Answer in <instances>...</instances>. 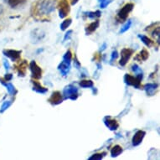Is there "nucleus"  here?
<instances>
[{"instance_id":"f257e3e1","label":"nucleus","mask_w":160,"mask_h":160,"mask_svg":"<svg viewBox=\"0 0 160 160\" xmlns=\"http://www.w3.org/2000/svg\"><path fill=\"white\" fill-rule=\"evenodd\" d=\"M56 0H37L31 7V16L39 22L50 21V15L55 12Z\"/></svg>"},{"instance_id":"f03ea898","label":"nucleus","mask_w":160,"mask_h":160,"mask_svg":"<svg viewBox=\"0 0 160 160\" xmlns=\"http://www.w3.org/2000/svg\"><path fill=\"white\" fill-rule=\"evenodd\" d=\"M134 8L133 3H128L122 7V8L118 11L116 19L118 23H124L127 21V19L128 18L129 13H131Z\"/></svg>"},{"instance_id":"7ed1b4c3","label":"nucleus","mask_w":160,"mask_h":160,"mask_svg":"<svg viewBox=\"0 0 160 160\" xmlns=\"http://www.w3.org/2000/svg\"><path fill=\"white\" fill-rule=\"evenodd\" d=\"M63 95L64 100H71V101H76L79 97L78 88L72 84H70L68 86L65 87L63 89Z\"/></svg>"},{"instance_id":"20e7f679","label":"nucleus","mask_w":160,"mask_h":160,"mask_svg":"<svg viewBox=\"0 0 160 160\" xmlns=\"http://www.w3.org/2000/svg\"><path fill=\"white\" fill-rule=\"evenodd\" d=\"M142 80V79L138 77V76H133L130 74H125L123 77L124 83L127 86L133 87L136 89H142V85H141Z\"/></svg>"},{"instance_id":"39448f33","label":"nucleus","mask_w":160,"mask_h":160,"mask_svg":"<svg viewBox=\"0 0 160 160\" xmlns=\"http://www.w3.org/2000/svg\"><path fill=\"white\" fill-rule=\"evenodd\" d=\"M58 11L59 17L61 18H65L69 15L71 12V7L68 0H60L58 3Z\"/></svg>"},{"instance_id":"423d86ee","label":"nucleus","mask_w":160,"mask_h":160,"mask_svg":"<svg viewBox=\"0 0 160 160\" xmlns=\"http://www.w3.org/2000/svg\"><path fill=\"white\" fill-rule=\"evenodd\" d=\"M29 70L31 72L32 79H35V80H39L42 77L43 71L42 69L40 68L38 64L36 63V61H30V63L29 64Z\"/></svg>"},{"instance_id":"0eeeda50","label":"nucleus","mask_w":160,"mask_h":160,"mask_svg":"<svg viewBox=\"0 0 160 160\" xmlns=\"http://www.w3.org/2000/svg\"><path fill=\"white\" fill-rule=\"evenodd\" d=\"M134 50L130 48H123L121 50V59L119 61V65L121 66H125L128 64V62L132 57V55H133Z\"/></svg>"},{"instance_id":"6e6552de","label":"nucleus","mask_w":160,"mask_h":160,"mask_svg":"<svg viewBox=\"0 0 160 160\" xmlns=\"http://www.w3.org/2000/svg\"><path fill=\"white\" fill-rule=\"evenodd\" d=\"M3 54L4 56L8 57V59H10L13 62H18L21 59L22 50L7 49V50H3Z\"/></svg>"},{"instance_id":"1a4fd4ad","label":"nucleus","mask_w":160,"mask_h":160,"mask_svg":"<svg viewBox=\"0 0 160 160\" xmlns=\"http://www.w3.org/2000/svg\"><path fill=\"white\" fill-rule=\"evenodd\" d=\"M29 66V64H28V61L26 60H19L18 61V63L14 65L13 68L17 72H18V76L20 77H24L26 76V71L27 68Z\"/></svg>"},{"instance_id":"9d476101","label":"nucleus","mask_w":160,"mask_h":160,"mask_svg":"<svg viewBox=\"0 0 160 160\" xmlns=\"http://www.w3.org/2000/svg\"><path fill=\"white\" fill-rule=\"evenodd\" d=\"M45 32L41 29H35L34 30H32L30 33V39H31V42L37 44V43L42 41L43 39H45Z\"/></svg>"},{"instance_id":"9b49d317","label":"nucleus","mask_w":160,"mask_h":160,"mask_svg":"<svg viewBox=\"0 0 160 160\" xmlns=\"http://www.w3.org/2000/svg\"><path fill=\"white\" fill-rule=\"evenodd\" d=\"M64 102V97L63 95L61 92L59 91H55L53 92L50 98L48 99V102L51 104L52 106H57L60 105Z\"/></svg>"},{"instance_id":"f8f14e48","label":"nucleus","mask_w":160,"mask_h":160,"mask_svg":"<svg viewBox=\"0 0 160 160\" xmlns=\"http://www.w3.org/2000/svg\"><path fill=\"white\" fill-rule=\"evenodd\" d=\"M103 122L110 131H116L119 128L118 122L116 119L112 118L111 116H106L105 118H103Z\"/></svg>"},{"instance_id":"ddd939ff","label":"nucleus","mask_w":160,"mask_h":160,"mask_svg":"<svg viewBox=\"0 0 160 160\" xmlns=\"http://www.w3.org/2000/svg\"><path fill=\"white\" fill-rule=\"evenodd\" d=\"M146 135V132L143 130H138L132 138V144L133 147H137L142 143V140Z\"/></svg>"},{"instance_id":"4468645a","label":"nucleus","mask_w":160,"mask_h":160,"mask_svg":"<svg viewBox=\"0 0 160 160\" xmlns=\"http://www.w3.org/2000/svg\"><path fill=\"white\" fill-rule=\"evenodd\" d=\"M30 82H31L32 85H33L32 90L34 92H37V93H39V94H45L46 92H48V88L43 87L42 85L40 84V82H38V80L31 79Z\"/></svg>"},{"instance_id":"2eb2a0df","label":"nucleus","mask_w":160,"mask_h":160,"mask_svg":"<svg viewBox=\"0 0 160 160\" xmlns=\"http://www.w3.org/2000/svg\"><path fill=\"white\" fill-rule=\"evenodd\" d=\"M158 84V83H147L143 86V89L148 97H152L157 93Z\"/></svg>"},{"instance_id":"dca6fc26","label":"nucleus","mask_w":160,"mask_h":160,"mask_svg":"<svg viewBox=\"0 0 160 160\" xmlns=\"http://www.w3.org/2000/svg\"><path fill=\"white\" fill-rule=\"evenodd\" d=\"M0 84H2L3 86H4V87H6V89L8 91V93L10 95V96H13V95L15 96V95L17 94L18 91L16 90L15 87H14L11 82H6L4 79L0 77Z\"/></svg>"},{"instance_id":"f3484780","label":"nucleus","mask_w":160,"mask_h":160,"mask_svg":"<svg viewBox=\"0 0 160 160\" xmlns=\"http://www.w3.org/2000/svg\"><path fill=\"white\" fill-rule=\"evenodd\" d=\"M99 25L100 20H98V19H97V20H95V21H93L92 23L88 24V25L85 28L86 35H91L92 34H93V33L99 28Z\"/></svg>"},{"instance_id":"a211bd4d","label":"nucleus","mask_w":160,"mask_h":160,"mask_svg":"<svg viewBox=\"0 0 160 160\" xmlns=\"http://www.w3.org/2000/svg\"><path fill=\"white\" fill-rule=\"evenodd\" d=\"M57 69L61 72V76H66L68 75V73L70 72V70H71V64L66 63L65 61H61L60 65L58 66Z\"/></svg>"},{"instance_id":"6ab92c4d","label":"nucleus","mask_w":160,"mask_h":160,"mask_svg":"<svg viewBox=\"0 0 160 160\" xmlns=\"http://www.w3.org/2000/svg\"><path fill=\"white\" fill-rule=\"evenodd\" d=\"M148 57H149V53H148V51L146 49H142L141 50V52L138 54L134 57V61H138L139 62H142V61H147Z\"/></svg>"},{"instance_id":"aec40b11","label":"nucleus","mask_w":160,"mask_h":160,"mask_svg":"<svg viewBox=\"0 0 160 160\" xmlns=\"http://www.w3.org/2000/svg\"><path fill=\"white\" fill-rule=\"evenodd\" d=\"M138 38L140 39V40H141L147 47H152V45H155L154 41H152V39H150V38H148L147 35H144V34H138Z\"/></svg>"},{"instance_id":"412c9836","label":"nucleus","mask_w":160,"mask_h":160,"mask_svg":"<svg viewBox=\"0 0 160 160\" xmlns=\"http://www.w3.org/2000/svg\"><path fill=\"white\" fill-rule=\"evenodd\" d=\"M123 152V148L120 145H115L114 147L111 149V156L112 158H117Z\"/></svg>"},{"instance_id":"4be33fe9","label":"nucleus","mask_w":160,"mask_h":160,"mask_svg":"<svg viewBox=\"0 0 160 160\" xmlns=\"http://www.w3.org/2000/svg\"><path fill=\"white\" fill-rule=\"evenodd\" d=\"M27 0H8V5L12 8H16L19 6L24 5Z\"/></svg>"},{"instance_id":"5701e85b","label":"nucleus","mask_w":160,"mask_h":160,"mask_svg":"<svg viewBox=\"0 0 160 160\" xmlns=\"http://www.w3.org/2000/svg\"><path fill=\"white\" fill-rule=\"evenodd\" d=\"M84 15H86L87 18H91V19H95V18H98L102 16V13L100 10H97L92 12V11H89V12H84Z\"/></svg>"},{"instance_id":"b1692460","label":"nucleus","mask_w":160,"mask_h":160,"mask_svg":"<svg viewBox=\"0 0 160 160\" xmlns=\"http://www.w3.org/2000/svg\"><path fill=\"white\" fill-rule=\"evenodd\" d=\"M13 101H14V98H12L11 100H7L5 102H3L1 108H0V113H3L7 109L10 108L11 105L13 104Z\"/></svg>"},{"instance_id":"393cba45","label":"nucleus","mask_w":160,"mask_h":160,"mask_svg":"<svg viewBox=\"0 0 160 160\" xmlns=\"http://www.w3.org/2000/svg\"><path fill=\"white\" fill-rule=\"evenodd\" d=\"M79 86L82 88H92L94 87V82L92 80H82L79 82Z\"/></svg>"},{"instance_id":"a878e982","label":"nucleus","mask_w":160,"mask_h":160,"mask_svg":"<svg viewBox=\"0 0 160 160\" xmlns=\"http://www.w3.org/2000/svg\"><path fill=\"white\" fill-rule=\"evenodd\" d=\"M131 69L132 71L136 74L137 76H140V77H142V78H143V71H142V69L140 68L137 64H133V65L131 66Z\"/></svg>"},{"instance_id":"bb28decb","label":"nucleus","mask_w":160,"mask_h":160,"mask_svg":"<svg viewBox=\"0 0 160 160\" xmlns=\"http://www.w3.org/2000/svg\"><path fill=\"white\" fill-rule=\"evenodd\" d=\"M71 23H72V19L71 18H66L62 23L61 24V31H65L68 29L69 27L71 26Z\"/></svg>"},{"instance_id":"cd10ccee","label":"nucleus","mask_w":160,"mask_h":160,"mask_svg":"<svg viewBox=\"0 0 160 160\" xmlns=\"http://www.w3.org/2000/svg\"><path fill=\"white\" fill-rule=\"evenodd\" d=\"M106 155H107V152H97V153H94V154H92L91 157L88 158V159L89 160H101L103 158L105 157Z\"/></svg>"},{"instance_id":"c85d7f7f","label":"nucleus","mask_w":160,"mask_h":160,"mask_svg":"<svg viewBox=\"0 0 160 160\" xmlns=\"http://www.w3.org/2000/svg\"><path fill=\"white\" fill-rule=\"evenodd\" d=\"M71 61H72V53H71V50H68L63 55V61L71 64Z\"/></svg>"},{"instance_id":"c756f323","label":"nucleus","mask_w":160,"mask_h":160,"mask_svg":"<svg viewBox=\"0 0 160 160\" xmlns=\"http://www.w3.org/2000/svg\"><path fill=\"white\" fill-rule=\"evenodd\" d=\"M132 26V20L131 19H129V20H128V21L125 23V24H124L123 26L122 27L121 29H120V31H119V34H123V33H125L126 31H128L130 28H131Z\"/></svg>"},{"instance_id":"7c9ffc66","label":"nucleus","mask_w":160,"mask_h":160,"mask_svg":"<svg viewBox=\"0 0 160 160\" xmlns=\"http://www.w3.org/2000/svg\"><path fill=\"white\" fill-rule=\"evenodd\" d=\"M118 56H119V55H118V50H114L112 52V55H111V59H110V63L112 64L114 61L117 60L118 58Z\"/></svg>"},{"instance_id":"2f4dec72","label":"nucleus","mask_w":160,"mask_h":160,"mask_svg":"<svg viewBox=\"0 0 160 160\" xmlns=\"http://www.w3.org/2000/svg\"><path fill=\"white\" fill-rule=\"evenodd\" d=\"M74 66H75V68H76L77 70H81V69H82V64L79 61L78 58H77L76 54H75V56H74Z\"/></svg>"},{"instance_id":"473e14b6","label":"nucleus","mask_w":160,"mask_h":160,"mask_svg":"<svg viewBox=\"0 0 160 160\" xmlns=\"http://www.w3.org/2000/svg\"><path fill=\"white\" fill-rule=\"evenodd\" d=\"M72 33H73V30H68V31L66 32V34H65V36H64L63 39V42H66V40H68V39H71V35H72Z\"/></svg>"},{"instance_id":"72a5a7b5","label":"nucleus","mask_w":160,"mask_h":160,"mask_svg":"<svg viewBox=\"0 0 160 160\" xmlns=\"http://www.w3.org/2000/svg\"><path fill=\"white\" fill-rule=\"evenodd\" d=\"M112 1L113 0H104V1H102V3H100V7L102 8H107V6H108V4H110Z\"/></svg>"},{"instance_id":"f704fd0d","label":"nucleus","mask_w":160,"mask_h":160,"mask_svg":"<svg viewBox=\"0 0 160 160\" xmlns=\"http://www.w3.org/2000/svg\"><path fill=\"white\" fill-rule=\"evenodd\" d=\"M101 53L102 52H98V53H96V54H94V59L95 61H102V55H101Z\"/></svg>"},{"instance_id":"c9c22d12","label":"nucleus","mask_w":160,"mask_h":160,"mask_svg":"<svg viewBox=\"0 0 160 160\" xmlns=\"http://www.w3.org/2000/svg\"><path fill=\"white\" fill-rule=\"evenodd\" d=\"M3 66H4L5 70L8 71V70L10 69V65H9V63H8V61H7V60H5V59H4V60L3 61Z\"/></svg>"},{"instance_id":"e433bc0d","label":"nucleus","mask_w":160,"mask_h":160,"mask_svg":"<svg viewBox=\"0 0 160 160\" xmlns=\"http://www.w3.org/2000/svg\"><path fill=\"white\" fill-rule=\"evenodd\" d=\"M4 80H5L6 82H10L11 80L13 79V75L10 73H8V74H6L5 76H4Z\"/></svg>"},{"instance_id":"4c0bfd02","label":"nucleus","mask_w":160,"mask_h":160,"mask_svg":"<svg viewBox=\"0 0 160 160\" xmlns=\"http://www.w3.org/2000/svg\"><path fill=\"white\" fill-rule=\"evenodd\" d=\"M107 47H108V44L107 43H103V45L101 46V48H100V52H102V51H104V50L107 49Z\"/></svg>"},{"instance_id":"58836bf2","label":"nucleus","mask_w":160,"mask_h":160,"mask_svg":"<svg viewBox=\"0 0 160 160\" xmlns=\"http://www.w3.org/2000/svg\"><path fill=\"white\" fill-rule=\"evenodd\" d=\"M92 93H93V95H97V89L96 88V87H92Z\"/></svg>"},{"instance_id":"ea45409f","label":"nucleus","mask_w":160,"mask_h":160,"mask_svg":"<svg viewBox=\"0 0 160 160\" xmlns=\"http://www.w3.org/2000/svg\"><path fill=\"white\" fill-rule=\"evenodd\" d=\"M79 0H71V5H76V3H78Z\"/></svg>"},{"instance_id":"a19ab883","label":"nucleus","mask_w":160,"mask_h":160,"mask_svg":"<svg viewBox=\"0 0 160 160\" xmlns=\"http://www.w3.org/2000/svg\"><path fill=\"white\" fill-rule=\"evenodd\" d=\"M3 13V6L0 4V15H1V13Z\"/></svg>"},{"instance_id":"79ce46f5","label":"nucleus","mask_w":160,"mask_h":160,"mask_svg":"<svg viewBox=\"0 0 160 160\" xmlns=\"http://www.w3.org/2000/svg\"><path fill=\"white\" fill-rule=\"evenodd\" d=\"M102 1H104V0H98V2H99L100 3H102Z\"/></svg>"}]
</instances>
